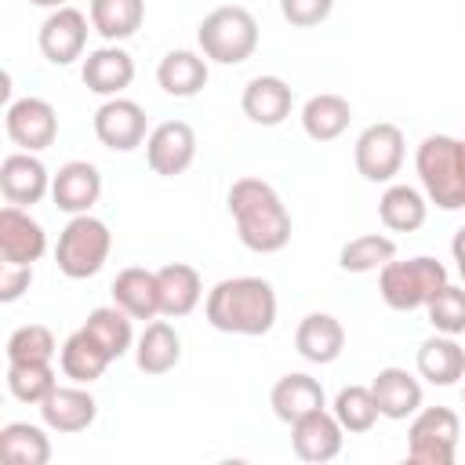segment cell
Masks as SVG:
<instances>
[{
	"mask_svg": "<svg viewBox=\"0 0 465 465\" xmlns=\"http://www.w3.org/2000/svg\"><path fill=\"white\" fill-rule=\"evenodd\" d=\"M178 360H182V338H178V331L167 320L145 323V331L134 341V363H138V371L156 378V374L174 371Z\"/></svg>",
	"mask_w": 465,
	"mask_h": 465,
	"instance_id": "obj_24",
	"label": "cell"
},
{
	"mask_svg": "<svg viewBox=\"0 0 465 465\" xmlns=\"http://www.w3.org/2000/svg\"><path fill=\"white\" fill-rule=\"evenodd\" d=\"M396 258V240L381 236V232H363L352 236L341 251H338V265L345 272H378L385 262Z\"/></svg>",
	"mask_w": 465,
	"mask_h": 465,
	"instance_id": "obj_34",
	"label": "cell"
},
{
	"mask_svg": "<svg viewBox=\"0 0 465 465\" xmlns=\"http://www.w3.org/2000/svg\"><path fill=\"white\" fill-rule=\"evenodd\" d=\"M341 440H345V429L341 421L334 418V411L320 407L298 421H291V447L302 461H331L341 454Z\"/></svg>",
	"mask_w": 465,
	"mask_h": 465,
	"instance_id": "obj_15",
	"label": "cell"
},
{
	"mask_svg": "<svg viewBox=\"0 0 465 465\" xmlns=\"http://www.w3.org/2000/svg\"><path fill=\"white\" fill-rule=\"evenodd\" d=\"M40 418L51 432L73 436V432H84L98 418V403L87 389H80V381L76 385H54L47 392V400L40 403Z\"/></svg>",
	"mask_w": 465,
	"mask_h": 465,
	"instance_id": "obj_17",
	"label": "cell"
},
{
	"mask_svg": "<svg viewBox=\"0 0 465 465\" xmlns=\"http://www.w3.org/2000/svg\"><path fill=\"white\" fill-rule=\"evenodd\" d=\"M450 254H454L458 272H461V280H465V225L454 232V240H450Z\"/></svg>",
	"mask_w": 465,
	"mask_h": 465,
	"instance_id": "obj_41",
	"label": "cell"
},
{
	"mask_svg": "<svg viewBox=\"0 0 465 465\" xmlns=\"http://www.w3.org/2000/svg\"><path fill=\"white\" fill-rule=\"evenodd\" d=\"M98 196H102V174L87 160H69L51 178V200L65 214H91Z\"/></svg>",
	"mask_w": 465,
	"mask_h": 465,
	"instance_id": "obj_16",
	"label": "cell"
},
{
	"mask_svg": "<svg viewBox=\"0 0 465 465\" xmlns=\"http://www.w3.org/2000/svg\"><path fill=\"white\" fill-rule=\"evenodd\" d=\"M113 305H120L131 320H153L160 316V280L153 269L127 265L113 280Z\"/></svg>",
	"mask_w": 465,
	"mask_h": 465,
	"instance_id": "obj_21",
	"label": "cell"
},
{
	"mask_svg": "<svg viewBox=\"0 0 465 465\" xmlns=\"http://www.w3.org/2000/svg\"><path fill=\"white\" fill-rule=\"evenodd\" d=\"M378 218H381V225L385 229H392V232H414V229H421L425 225V218H429V196L425 193H418L414 185H389L385 193H381V200H378Z\"/></svg>",
	"mask_w": 465,
	"mask_h": 465,
	"instance_id": "obj_30",
	"label": "cell"
},
{
	"mask_svg": "<svg viewBox=\"0 0 465 465\" xmlns=\"http://www.w3.org/2000/svg\"><path fill=\"white\" fill-rule=\"evenodd\" d=\"M47 251V232L25 207H0V258L11 265H33Z\"/></svg>",
	"mask_w": 465,
	"mask_h": 465,
	"instance_id": "obj_14",
	"label": "cell"
},
{
	"mask_svg": "<svg viewBox=\"0 0 465 465\" xmlns=\"http://www.w3.org/2000/svg\"><path fill=\"white\" fill-rule=\"evenodd\" d=\"M0 193L15 207H33L51 193V174L36 153H7L0 160Z\"/></svg>",
	"mask_w": 465,
	"mask_h": 465,
	"instance_id": "obj_13",
	"label": "cell"
},
{
	"mask_svg": "<svg viewBox=\"0 0 465 465\" xmlns=\"http://www.w3.org/2000/svg\"><path fill=\"white\" fill-rule=\"evenodd\" d=\"M145 160L160 178H174L189 171L196 160V131L185 120H163L145 138Z\"/></svg>",
	"mask_w": 465,
	"mask_h": 465,
	"instance_id": "obj_10",
	"label": "cell"
},
{
	"mask_svg": "<svg viewBox=\"0 0 465 465\" xmlns=\"http://www.w3.org/2000/svg\"><path fill=\"white\" fill-rule=\"evenodd\" d=\"M7 363H51L58 345H54V334L51 327L44 323H25L18 331H11L7 338Z\"/></svg>",
	"mask_w": 465,
	"mask_h": 465,
	"instance_id": "obj_36",
	"label": "cell"
},
{
	"mask_svg": "<svg viewBox=\"0 0 465 465\" xmlns=\"http://www.w3.org/2000/svg\"><path fill=\"white\" fill-rule=\"evenodd\" d=\"M352 160L367 182H392L403 167V131L385 120L363 127L356 138Z\"/></svg>",
	"mask_w": 465,
	"mask_h": 465,
	"instance_id": "obj_8",
	"label": "cell"
},
{
	"mask_svg": "<svg viewBox=\"0 0 465 465\" xmlns=\"http://www.w3.org/2000/svg\"><path fill=\"white\" fill-rule=\"evenodd\" d=\"M269 403H272V414L291 425V421H298V418H305V414L327 407V396H323V385H320L312 374L294 371V374H283V378L272 385Z\"/></svg>",
	"mask_w": 465,
	"mask_h": 465,
	"instance_id": "obj_22",
	"label": "cell"
},
{
	"mask_svg": "<svg viewBox=\"0 0 465 465\" xmlns=\"http://www.w3.org/2000/svg\"><path fill=\"white\" fill-rule=\"evenodd\" d=\"M80 76H84L87 91H94V94H102V98H116V94L127 91L131 80H134V58H131L124 47L105 44V47H98V51H87Z\"/></svg>",
	"mask_w": 465,
	"mask_h": 465,
	"instance_id": "obj_18",
	"label": "cell"
},
{
	"mask_svg": "<svg viewBox=\"0 0 465 465\" xmlns=\"http://www.w3.org/2000/svg\"><path fill=\"white\" fill-rule=\"evenodd\" d=\"M156 280H160V316H174V320L189 316L203 298V280L185 262H171L156 269Z\"/></svg>",
	"mask_w": 465,
	"mask_h": 465,
	"instance_id": "obj_26",
	"label": "cell"
},
{
	"mask_svg": "<svg viewBox=\"0 0 465 465\" xmlns=\"http://www.w3.org/2000/svg\"><path fill=\"white\" fill-rule=\"evenodd\" d=\"M418 374L429 385H458L465 378V349L454 341V334H432L418 349Z\"/></svg>",
	"mask_w": 465,
	"mask_h": 465,
	"instance_id": "obj_25",
	"label": "cell"
},
{
	"mask_svg": "<svg viewBox=\"0 0 465 465\" xmlns=\"http://www.w3.org/2000/svg\"><path fill=\"white\" fill-rule=\"evenodd\" d=\"M240 105H243V116L251 124H258V127H280L291 116L294 91L280 76H254V80H247Z\"/></svg>",
	"mask_w": 465,
	"mask_h": 465,
	"instance_id": "obj_19",
	"label": "cell"
},
{
	"mask_svg": "<svg viewBox=\"0 0 465 465\" xmlns=\"http://www.w3.org/2000/svg\"><path fill=\"white\" fill-rule=\"evenodd\" d=\"M156 84L171 98H193L207 84V58L196 51H167L156 65Z\"/></svg>",
	"mask_w": 465,
	"mask_h": 465,
	"instance_id": "obj_28",
	"label": "cell"
},
{
	"mask_svg": "<svg viewBox=\"0 0 465 465\" xmlns=\"http://www.w3.org/2000/svg\"><path fill=\"white\" fill-rule=\"evenodd\" d=\"M4 131H7V138H11L18 149L40 153V149L54 145V138H58V113H54L51 102L29 94V98H18V102L7 105V113H4Z\"/></svg>",
	"mask_w": 465,
	"mask_h": 465,
	"instance_id": "obj_9",
	"label": "cell"
},
{
	"mask_svg": "<svg viewBox=\"0 0 465 465\" xmlns=\"http://www.w3.org/2000/svg\"><path fill=\"white\" fill-rule=\"evenodd\" d=\"M331 11H334V0H280L283 22H291L298 29H312V25L327 22Z\"/></svg>",
	"mask_w": 465,
	"mask_h": 465,
	"instance_id": "obj_39",
	"label": "cell"
},
{
	"mask_svg": "<svg viewBox=\"0 0 465 465\" xmlns=\"http://www.w3.org/2000/svg\"><path fill=\"white\" fill-rule=\"evenodd\" d=\"M352 120V105L341 98V94H312L305 105H302V131L312 138V142H334L345 134Z\"/></svg>",
	"mask_w": 465,
	"mask_h": 465,
	"instance_id": "obj_29",
	"label": "cell"
},
{
	"mask_svg": "<svg viewBox=\"0 0 465 465\" xmlns=\"http://www.w3.org/2000/svg\"><path fill=\"white\" fill-rule=\"evenodd\" d=\"M294 349L309 363H334L345 349V327L331 312H309L294 331Z\"/></svg>",
	"mask_w": 465,
	"mask_h": 465,
	"instance_id": "obj_23",
	"label": "cell"
},
{
	"mask_svg": "<svg viewBox=\"0 0 465 465\" xmlns=\"http://www.w3.org/2000/svg\"><path fill=\"white\" fill-rule=\"evenodd\" d=\"M414 167L421 178V189L429 203L443 211H461L465 207V178H461V160H458V138L450 134H429L418 153Z\"/></svg>",
	"mask_w": 465,
	"mask_h": 465,
	"instance_id": "obj_5",
	"label": "cell"
},
{
	"mask_svg": "<svg viewBox=\"0 0 465 465\" xmlns=\"http://www.w3.org/2000/svg\"><path fill=\"white\" fill-rule=\"evenodd\" d=\"M84 331H87L113 360H120V356L131 349V341H134L131 316H127L120 305H98V309H91V316L84 320Z\"/></svg>",
	"mask_w": 465,
	"mask_h": 465,
	"instance_id": "obj_33",
	"label": "cell"
},
{
	"mask_svg": "<svg viewBox=\"0 0 465 465\" xmlns=\"http://www.w3.org/2000/svg\"><path fill=\"white\" fill-rule=\"evenodd\" d=\"M113 251V232L102 218L94 214H73L69 225L58 232L54 243V262L58 272L69 280H87L94 272H102L105 258Z\"/></svg>",
	"mask_w": 465,
	"mask_h": 465,
	"instance_id": "obj_6",
	"label": "cell"
},
{
	"mask_svg": "<svg viewBox=\"0 0 465 465\" xmlns=\"http://www.w3.org/2000/svg\"><path fill=\"white\" fill-rule=\"evenodd\" d=\"M29 283H33V265H11V262H4V269H0V302L4 305L18 302L29 291Z\"/></svg>",
	"mask_w": 465,
	"mask_h": 465,
	"instance_id": "obj_40",
	"label": "cell"
},
{
	"mask_svg": "<svg viewBox=\"0 0 465 465\" xmlns=\"http://www.w3.org/2000/svg\"><path fill=\"white\" fill-rule=\"evenodd\" d=\"M196 44H200V54L203 58H211L218 65H240L258 47V22L240 4L214 7L196 25Z\"/></svg>",
	"mask_w": 465,
	"mask_h": 465,
	"instance_id": "obj_3",
	"label": "cell"
},
{
	"mask_svg": "<svg viewBox=\"0 0 465 465\" xmlns=\"http://www.w3.org/2000/svg\"><path fill=\"white\" fill-rule=\"evenodd\" d=\"M371 392L378 400L381 418L389 421H407L421 411V381L403 367H381L371 381Z\"/></svg>",
	"mask_w": 465,
	"mask_h": 465,
	"instance_id": "obj_20",
	"label": "cell"
},
{
	"mask_svg": "<svg viewBox=\"0 0 465 465\" xmlns=\"http://www.w3.org/2000/svg\"><path fill=\"white\" fill-rule=\"evenodd\" d=\"M33 7H47V11H54V7H65V0H29Z\"/></svg>",
	"mask_w": 465,
	"mask_h": 465,
	"instance_id": "obj_42",
	"label": "cell"
},
{
	"mask_svg": "<svg viewBox=\"0 0 465 465\" xmlns=\"http://www.w3.org/2000/svg\"><path fill=\"white\" fill-rule=\"evenodd\" d=\"M94 134L105 149L113 153H131L138 149L149 134H145V109L131 98H105L94 113Z\"/></svg>",
	"mask_w": 465,
	"mask_h": 465,
	"instance_id": "obj_12",
	"label": "cell"
},
{
	"mask_svg": "<svg viewBox=\"0 0 465 465\" xmlns=\"http://www.w3.org/2000/svg\"><path fill=\"white\" fill-rule=\"evenodd\" d=\"M40 54L51 65H69L76 58H84L87 47V15L76 7H54L44 22H40Z\"/></svg>",
	"mask_w": 465,
	"mask_h": 465,
	"instance_id": "obj_11",
	"label": "cell"
},
{
	"mask_svg": "<svg viewBox=\"0 0 465 465\" xmlns=\"http://www.w3.org/2000/svg\"><path fill=\"white\" fill-rule=\"evenodd\" d=\"M229 214L236 222V236L254 254H276L291 243V214L280 193L262 178H236L229 185Z\"/></svg>",
	"mask_w": 465,
	"mask_h": 465,
	"instance_id": "obj_1",
	"label": "cell"
},
{
	"mask_svg": "<svg viewBox=\"0 0 465 465\" xmlns=\"http://www.w3.org/2000/svg\"><path fill=\"white\" fill-rule=\"evenodd\" d=\"M54 367L51 363H7V392L18 403H44L54 389Z\"/></svg>",
	"mask_w": 465,
	"mask_h": 465,
	"instance_id": "obj_37",
	"label": "cell"
},
{
	"mask_svg": "<svg viewBox=\"0 0 465 465\" xmlns=\"http://www.w3.org/2000/svg\"><path fill=\"white\" fill-rule=\"evenodd\" d=\"M461 400H465V389H461Z\"/></svg>",
	"mask_w": 465,
	"mask_h": 465,
	"instance_id": "obj_44",
	"label": "cell"
},
{
	"mask_svg": "<svg viewBox=\"0 0 465 465\" xmlns=\"http://www.w3.org/2000/svg\"><path fill=\"white\" fill-rule=\"evenodd\" d=\"M109 363H113V356H109L84 327L73 331V334L62 341V349H58V367H62V374L73 378V381H80V385L98 381Z\"/></svg>",
	"mask_w": 465,
	"mask_h": 465,
	"instance_id": "obj_27",
	"label": "cell"
},
{
	"mask_svg": "<svg viewBox=\"0 0 465 465\" xmlns=\"http://www.w3.org/2000/svg\"><path fill=\"white\" fill-rule=\"evenodd\" d=\"M87 11H91V29L109 44L134 36L145 22V0H91Z\"/></svg>",
	"mask_w": 465,
	"mask_h": 465,
	"instance_id": "obj_31",
	"label": "cell"
},
{
	"mask_svg": "<svg viewBox=\"0 0 465 465\" xmlns=\"http://www.w3.org/2000/svg\"><path fill=\"white\" fill-rule=\"evenodd\" d=\"M407 458L418 465H454L461 421L450 407H425L407 429Z\"/></svg>",
	"mask_w": 465,
	"mask_h": 465,
	"instance_id": "obj_7",
	"label": "cell"
},
{
	"mask_svg": "<svg viewBox=\"0 0 465 465\" xmlns=\"http://www.w3.org/2000/svg\"><path fill=\"white\" fill-rule=\"evenodd\" d=\"M0 450L11 465H47L51 461V440L40 425L29 421H7L0 429Z\"/></svg>",
	"mask_w": 465,
	"mask_h": 465,
	"instance_id": "obj_32",
	"label": "cell"
},
{
	"mask_svg": "<svg viewBox=\"0 0 465 465\" xmlns=\"http://www.w3.org/2000/svg\"><path fill=\"white\" fill-rule=\"evenodd\" d=\"M207 323L222 334L262 338L276 323V291L262 276H232L207 291Z\"/></svg>",
	"mask_w": 465,
	"mask_h": 465,
	"instance_id": "obj_2",
	"label": "cell"
},
{
	"mask_svg": "<svg viewBox=\"0 0 465 465\" xmlns=\"http://www.w3.org/2000/svg\"><path fill=\"white\" fill-rule=\"evenodd\" d=\"M334 418L341 421L345 432H371L374 421L381 418L371 385H345V389L334 396Z\"/></svg>",
	"mask_w": 465,
	"mask_h": 465,
	"instance_id": "obj_35",
	"label": "cell"
},
{
	"mask_svg": "<svg viewBox=\"0 0 465 465\" xmlns=\"http://www.w3.org/2000/svg\"><path fill=\"white\" fill-rule=\"evenodd\" d=\"M458 160H461V178H465V138H458Z\"/></svg>",
	"mask_w": 465,
	"mask_h": 465,
	"instance_id": "obj_43",
	"label": "cell"
},
{
	"mask_svg": "<svg viewBox=\"0 0 465 465\" xmlns=\"http://www.w3.org/2000/svg\"><path fill=\"white\" fill-rule=\"evenodd\" d=\"M425 316L432 323V331L440 334H465V287H454V283H443L429 305H425Z\"/></svg>",
	"mask_w": 465,
	"mask_h": 465,
	"instance_id": "obj_38",
	"label": "cell"
},
{
	"mask_svg": "<svg viewBox=\"0 0 465 465\" xmlns=\"http://www.w3.org/2000/svg\"><path fill=\"white\" fill-rule=\"evenodd\" d=\"M447 283V265L429 258V254H418V258H407V262H385L378 269V291L385 298L389 309L396 312H414V309H425L429 298Z\"/></svg>",
	"mask_w": 465,
	"mask_h": 465,
	"instance_id": "obj_4",
	"label": "cell"
}]
</instances>
